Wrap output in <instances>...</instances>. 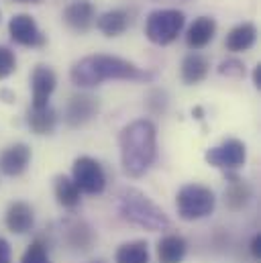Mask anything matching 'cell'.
<instances>
[{"mask_svg":"<svg viewBox=\"0 0 261 263\" xmlns=\"http://www.w3.org/2000/svg\"><path fill=\"white\" fill-rule=\"evenodd\" d=\"M69 78L78 88H96L108 80L153 82L155 73L151 69H143L129 60H123L117 55L94 53L78 60L69 69Z\"/></svg>","mask_w":261,"mask_h":263,"instance_id":"6da1fadb","label":"cell"},{"mask_svg":"<svg viewBox=\"0 0 261 263\" xmlns=\"http://www.w3.org/2000/svg\"><path fill=\"white\" fill-rule=\"evenodd\" d=\"M121 163L129 178H141L157 157V129L149 119H137L119 135Z\"/></svg>","mask_w":261,"mask_h":263,"instance_id":"7a4b0ae2","label":"cell"},{"mask_svg":"<svg viewBox=\"0 0 261 263\" xmlns=\"http://www.w3.org/2000/svg\"><path fill=\"white\" fill-rule=\"evenodd\" d=\"M117 210L123 220L145 231H167L172 227L170 216L147 194L137 188H125L117 198Z\"/></svg>","mask_w":261,"mask_h":263,"instance_id":"3957f363","label":"cell"},{"mask_svg":"<svg viewBox=\"0 0 261 263\" xmlns=\"http://www.w3.org/2000/svg\"><path fill=\"white\" fill-rule=\"evenodd\" d=\"M186 25V14L178 8H157L147 14L145 21V37L155 45L174 43Z\"/></svg>","mask_w":261,"mask_h":263,"instance_id":"277c9868","label":"cell"},{"mask_svg":"<svg viewBox=\"0 0 261 263\" xmlns=\"http://www.w3.org/2000/svg\"><path fill=\"white\" fill-rule=\"evenodd\" d=\"M216 196L204 184H186L176 194V210L182 220H200L214 212Z\"/></svg>","mask_w":261,"mask_h":263,"instance_id":"5b68a950","label":"cell"},{"mask_svg":"<svg viewBox=\"0 0 261 263\" xmlns=\"http://www.w3.org/2000/svg\"><path fill=\"white\" fill-rule=\"evenodd\" d=\"M71 180L82 194H90V196H98L106 188L104 167L100 165L98 159H94L90 155L76 157V161L71 165Z\"/></svg>","mask_w":261,"mask_h":263,"instance_id":"8992f818","label":"cell"},{"mask_svg":"<svg viewBox=\"0 0 261 263\" xmlns=\"http://www.w3.org/2000/svg\"><path fill=\"white\" fill-rule=\"evenodd\" d=\"M204 159L208 165L225 170V172H235L245 165L247 161V147L239 139H225L222 143L210 147L204 153Z\"/></svg>","mask_w":261,"mask_h":263,"instance_id":"52a82bcc","label":"cell"},{"mask_svg":"<svg viewBox=\"0 0 261 263\" xmlns=\"http://www.w3.org/2000/svg\"><path fill=\"white\" fill-rule=\"evenodd\" d=\"M98 112H100V100L96 96L86 92L71 94L69 100L65 102L64 123L69 129H82L88 123H92Z\"/></svg>","mask_w":261,"mask_h":263,"instance_id":"ba28073f","label":"cell"},{"mask_svg":"<svg viewBox=\"0 0 261 263\" xmlns=\"http://www.w3.org/2000/svg\"><path fill=\"white\" fill-rule=\"evenodd\" d=\"M8 35L16 45L23 47H43L47 43V37L37 27L35 18L27 12L14 14L8 23Z\"/></svg>","mask_w":261,"mask_h":263,"instance_id":"9c48e42d","label":"cell"},{"mask_svg":"<svg viewBox=\"0 0 261 263\" xmlns=\"http://www.w3.org/2000/svg\"><path fill=\"white\" fill-rule=\"evenodd\" d=\"M62 18H64L65 27L69 31L84 35L96 23V8H94V4L90 0H76V2L65 6Z\"/></svg>","mask_w":261,"mask_h":263,"instance_id":"30bf717a","label":"cell"},{"mask_svg":"<svg viewBox=\"0 0 261 263\" xmlns=\"http://www.w3.org/2000/svg\"><path fill=\"white\" fill-rule=\"evenodd\" d=\"M58 86V76L51 67L37 66L31 73V106L33 108H43L49 104L51 94L55 92Z\"/></svg>","mask_w":261,"mask_h":263,"instance_id":"8fae6325","label":"cell"},{"mask_svg":"<svg viewBox=\"0 0 261 263\" xmlns=\"http://www.w3.org/2000/svg\"><path fill=\"white\" fill-rule=\"evenodd\" d=\"M31 157H33V153H31L29 145H25V143L8 145L0 153V172L10 176V178H18L21 174L27 172Z\"/></svg>","mask_w":261,"mask_h":263,"instance_id":"7c38bea8","label":"cell"},{"mask_svg":"<svg viewBox=\"0 0 261 263\" xmlns=\"http://www.w3.org/2000/svg\"><path fill=\"white\" fill-rule=\"evenodd\" d=\"M6 229L14 235H25L35 227V210L29 202L25 200H14L8 204L6 214H4Z\"/></svg>","mask_w":261,"mask_h":263,"instance_id":"4fadbf2b","label":"cell"},{"mask_svg":"<svg viewBox=\"0 0 261 263\" xmlns=\"http://www.w3.org/2000/svg\"><path fill=\"white\" fill-rule=\"evenodd\" d=\"M227 180H229V186L225 190V204H227L229 210L239 212V210H243L251 202L253 190H251V186L243 178H239L233 172H227Z\"/></svg>","mask_w":261,"mask_h":263,"instance_id":"5bb4252c","label":"cell"},{"mask_svg":"<svg viewBox=\"0 0 261 263\" xmlns=\"http://www.w3.org/2000/svg\"><path fill=\"white\" fill-rule=\"evenodd\" d=\"M155 253H157L159 263H182L186 259V253H188V243L182 235H176V233L163 235L157 241Z\"/></svg>","mask_w":261,"mask_h":263,"instance_id":"9a60e30c","label":"cell"},{"mask_svg":"<svg viewBox=\"0 0 261 263\" xmlns=\"http://www.w3.org/2000/svg\"><path fill=\"white\" fill-rule=\"evenodd\" d=\"M216 35V21L212 16H198L194 23L188 27L186 33V45L190 49H204Z\"/></svg>","mask_w":261,"mask_h":263,"instance_id":"2e32d148","label":"cell"},{"mask_svg":"<svg viewBox=\"0 0 261 263\" xmlns=\"http://www.w3.org/2000/svg\"><path fill=\"white\" fill-rule=\"evenodd\" d=\"M94 25L98 27V31H100L104 37H119V35H123V33L129 29L130 14H129V10H125V8H113V10L102 12V14L96 18Z\"/></svg>","mask_w":261,"mask_h":263,"instance_id":"e0dca14e","label":"cell"},{"mask_svg":"<svg viewBox=\"0 0 261 263\" xmlns=\"http://www.w3.org/2000/svg\"><path fill=\"white\" fill-rule=\"evenodd\" d=\"M257 41V29L253 23H239L237 27H233L229 33H227V39H225V47L233 53H241V51H247L255 45Z\"/></svg>","mask_w":261,"mask_h":263,"instance_id":"ac0fdd59","label":"cell"},{"mask_svg":"<svg viewBox=\"0 0 261 263\" xmlns=\"http://www.w3.org/2000/svg\"><path fill=\"white\" fill-rule=\"evenodd\" d=\"M94 231L88 222L84 220H71L65 224V241L71 249L76 251H90L94 245Z\"/></svg>","mask_w":261,"mask_h":263,"instance_id":"d6986e66","label":"cell"},{"mask_svg":"<svg viewBox=\"0 0 261 263\" xmlns=\"http://www.w3.org/2000/svg\"><path fill=\"white\" fill-rule=\"evenodd\" d=\"M208 71H210V62L202 53H188L180 67V76L186 86L200 84L202 80H206Z\"/></svg>","mask_w":261,"mask_h":263,"instance_id":"ffe728a7","label":"cell"},{"mask_svg":"<svg viewBox=\"0 0 261 263\" xmlns=\"http://www.w3.org/2000/svg\"><path fill=\"white\" fill-rule=\"evenodd\" d=\"M27 125L35 135H51L58 127V112L49 104L43 108H29L27 110Z\"/></svg>","mask_w":261,"mask_h":263,"instance_id":"44dd1931","label":"cell"},{"mask_svg":"<svg viewBox=\"0 0 261 263\" xmlns=\"http://www.w3.org/2000/svg\"><path fill=\"white\" fill-rule=\"evenodd\" d=\"M53 194H55V200H58L60 206L71 210V208H76V206L80 204V194H82V192L78 190V186L73 184L71 178H67V176H58L55 182H53Z\"/></svg>","mask_w":261,"mask_h":263,"instance_id":"7402d4cb","label":"cell"},{"mask_svg":"<svg viewBox=\"0 0 261 263\" xmlns=\"http://www.w3.org/2000/svg\"><path fill=\"white\" fill-rule=\"evenodd\" d=\"M115 263H149L147 241L137 239V241L123 243L115 253Z\"/></svg>","mask_w":261,"mask_h":263,"instance_id":"603a6c76","label":"cell"},{"mask_svg":"<svg viewBox=\"0 0 261 263\" xmlns=\"http://www.w3.org/2000/svg\"><path fill=\"white\" fill-rule=\"evenodd\" d=\"M145 106H147V110H149L151 115H155V117L165 115V112H167V106H170V96H167V92H165V90H159V88L151 90V92L147 94Z\"/></svg>","mask_w":261,"mask_h":263,"instance_id":"cb8c5ba5","label":"cell"},{"mask_svg":"<svg viewBox=\"0 0 261 263\" xmlns=\"http://www.w3.org/2000/svg\"><path fill=\"white\" fill-rule=\"evenodd\" d=\"M21 263H49V253H47V245L41 239H35L27 251L23 253Z\"/></svg>","mask_w":261,"mask_h":263,"instance_id":"d4e9b609","label":"cell"},{"mask_svg":"<svg viewBox=\"0 0 261 263\" xmlns=\"http://www.w3.org/2000/svg\"><path fill=\"white\" fill-rule=\"evenodd\" d=\"M218 73H220V76H227V78H233V80H241V78H245L247 69H245V64H243L241 60L229 58V60H225V62L218 66Z\"/></svg>","mask_w":261,"mask_h":263,"instance_id":"484cf974","label":"cell"},{"mask_svg":"<svg viewBox=\"0 0 261 263\" xmlns=\"http://www.w3.org/2000/svg\"><path fill=\"white\" fill-rule=\"evenodd\" d=\"M16 69V58L14 51L0 45V80H6L8 76H12Z\"/></svg>","mask_w":261,"mask_h":263,"instance_id":"4316f807","label":"cell"},{"mask_svg":"<svg viewBox=\"0 0 261 263\" xmlns=\"http://www.w3.org/2000/svg\"><path fill=\"white\" fill-rule=\"evenodd\" d=\"M249 253H251V257H253L255 261L261 259V233H257V235L251 239V243H249Z\"/></svg>","mask_w":261,"mask_h":263,"instance_id":"83f0119b","label":"cell"},{"mask_svg":"<svg viewBox=\"0 0 261 263\" xmlns=\"http://www.w3.org/2000/svg\"><path fill=\"white\" fill-rule=\"evenodd\" d=\"M0 263H10V245L0 237Z\"/></svg>","mask_w":261,"mask_h":263,"instance_id":"f1b7e54d","label":"cell"},{"mask_svg":"<svg viewBox=\"0 0 261 263\" xmlns=\"http://www.w3.org/2000/svg\"><path fill=\"white\" fill-rule=\"evenodd\" d=\"M253 84H255L257 90H261V64L253 67Z\"/></svg>","mask_w":261,"mask_h":263,"instance_id":"f546056e","label":"cell"},{"mask_svg":"<svg viewBox=\"0 0 261 263\" xmlns=\"http://www.w3.org/2000/svg\"><path fill=\"white\" fill-rule=\"evenodd\" d=\"M0 98H2V102H12V100H14V92H10V90H0Z\"/></svg>","mask_w":261,"mask_h":263,"instance_id":"4dcf8cb0","label":"cell"},{"mask_svg":"<svg viewBox=\"0 0 261 263\" xmlns=\"http://www.w3.org/2000/svg\"><path fill=\"white\" fill-rule=\"evenodd\" d=\"M192 115H196V119H198V121H202V119H204V110H202L200 106H196L194 110H192Z\"/></svg>","mask_w":261,"mask_h":263,"instance_id":"1f68e13d","label":"cell"},{"mask_svg":"<svg viewBox=\"0 0 261 263\" xmlns=\"http://www.w3.org/2000/svg\"><path fill=\"white\" fill-rule=\"evenodd\" d=\"M14 2H21V4H39L41 0H14Z\"/></svg>","mask_w":261,"mask_h":263,"instance_id":"d6a6232c","label":"cell"},{"mask_svg":"<svg viewBox=\"0 0 261 263\" xmlns=\"http://www.w3.org/2000/svg\"><path fill=\"white\" fill-rule=\"evenodd\" d=\"M170 2H182V0H170Z\"/></svg>","mask_w":261,"mask_h":263,"instance_id":"836d02e7","label":"cell"},{"mask_svg":"<svg viewBox=\"0 0 261 263\" xmlns=\"http://www.w3.org/2000/svg\"><path fill=\"white\" fill-rule=\"evenodd\" d=\"M92 263H104V261H92Z\"/></svg>","mask_w":261,"mask_h":263,"instance_id":"e575fe53","label":"cell"}]
</instances>
